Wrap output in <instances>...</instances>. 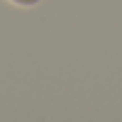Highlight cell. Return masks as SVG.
I'll return each mask as SVG.
<instances>
[{
  "label": "cell",
  "instance_id": "obj_1",
  "mask_svg": "<svg viewBox=\"0 0 122 122\" xmlns=\"http://www.w3.org/2000/svg\"><path fill=\"white\" fill-rule=\"evenodd\" d=\"M9 2H13V4H17V6H34V4H39L41 0H9Z\"/></svg>",
  "mask_w": 122,
  "mask_h": 122
}]
</instances>
